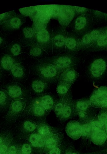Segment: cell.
Returning a JSON list of instances; mask_svg holds the SVG:
<instances>
[{"mask_svg": "<svg viewBox=\"0 0 107 154\" xmlns=\"http://www.w3.org/2000/svg\"><path fill=\"white\" fill-rule=\"evenodd\" d=\"M34 9V7H30L20 9L19 10L23 16L30 17L33 12Z\"/></svg>", "mask_w": 107, "mask_h": 154, "instance_id": "ab89813d", "label": "cell"}, {"mask_svg": "<svg viewBox=\"0 0 107 154\" xmlns=\"http://www.w3.org/2000/svg\"><path fill=\"white\" fill-rule=\"evenodd\" d=\"M70 92V90L65 95L60 97L58 100L56 101L53 110L57 117L60 115L65 106Z\"/></svg>", "mask_w": 107, "mask_h": 154, "instance_id": "83f0119b", "label": "cell"}, {"mask_svg": "<svg viewBox=\"0 0 107 154\" xmlns=\"http://www.w3.org/2000/svg\"><path fill=\"white\" fill-rule=\"evenodd\" d=\"M2 76V71L1 69V68L0 67V79L1 78Z\"/></svg>", "mask_w": 107, "mask_h": 154, "instance_id": "816d5d0a", "label": "cell"}, {"mask_svg": "<svg viewBox=\"0 0 107 154\" xmlns=\"http://www.w3.org/2000/svg\"><path fill=\"white\" fill-rule=\"evenodd\" d=\"M19 146L20 145L13 140L8 150V154H19Z\"/></svg>", "mask_w": 107, "mask_h": 154, "instance_id": "8d00e7d4", "label": "cell"}, {"mask_svg": "<svg viewBox=\"0 0 107 154\" xmlns=\"http://www.w3.org/2000/svg\"><path fill=\"white\" fill-rule=\"evenodd\" d=\"M18 62L15 56L4 54L0 59V67L4 70L10 71L13 66Z\"/></svg>", "mask_w": 107, "mask_h": 154, "instance_id": "44dd1931", "label": "cell"}, {"mask_svg": "<svg viewBox=\"0 0 107 154\" xmlns=\"http://www.w3.org/2000/svg\"><path fill=\"white\" fill-rule=\"evenodd\" d=\"M106 68V61L102 59H98L94 60L91 64L90 72L95 78H99L105 72Z\"/></svg>", "mask_w": 107, "mask_h": 154, "instance_id": "2e32d148", "label": "cell"}, {"mask_svg": "<svg viewBox=\"0 0 107 154\" xmlns=\"http://www.w3.org/2000/svg\"><path fill=\"white\" fill-rule=\"evenodd\" d=\"M88 19L84 15L78 16L74 20L72 24L71 32L77 35L83 32L86 28L88 23Z\"/></svg>", "mask_w": 107, "mask_h": 154, "instance_id": "ac0fdd59", "label": "cell"}, {"mask_svg": "<svg viewBox=\"0 0 107 154\" xmlns=\"http://www.w3.org/2000/svg\"><path fill=\"white\" fill-rule=\"evenodd\" d=\"M91 36L94 41H97L101 33L99 31L96 30L90 32Z\"/></svg>", "mask_w": 107, "mask_h": 154, "instance_id": "7bdbcfd3", "label": "cell"}, {"mask_svg": "<svg viewBox=\"0 0 107 154\" xmlns=\"http://www.w3.org/2000/svg\"><path fill=\"white\" fill-rule=\"evenodd\" d=\"M79 39L73 32L67 33L65 44V50L67 53L73 54L78 51Z\"/></svg>", "mask_w": 107, "mask_h": 154, "instance_id": "e0dca14e", "label": "cell"}, {"mask_svg": "<svg viewBox=\"0 0 107 154\" xmlns=\"http://www.w3.org/2000/svg\"><path fill=\"white\" fill-rule=\"evenodd\" d=\"M82 125V137L84 139H89L91 132L90 122H87L85 120H81Z\"/></svg>", "mask_w": 107, "mask_h": 154, "instance_id": "4dcf8cb0", "label": "cell"}, {"mask_svg": "<svg viewBox=\"0 0 107 154\" xmlns=\"http://www.w3.org/2000/svg\"><path fill=\"white\" fill-rule=\"evenodd\" d=\"M28 99L12 100L8 112L5 116L6 122L12 124L15 122L22 115Z\"/></svg>", "mask_w": 107, "mask_h": 154, "instance_id": "277c9868", "label": "cell"}, {"mask_svg": "<svg viewBox=\"0 0 107 154\" xmlns=\"http://www.w3.org/2000/svg\"><path fill=\"white\" fill-rule=\"evenodd\" d=\"M97 45L99 47L107 46V36L104 33H101L97 40Z\"/></svg>", "mask_w": 107, "mask_h": 154, "instance_id": "f35d334b", "label": "cell"}, {"mask_svg": "<svg viewBox=\"0 0 107 154\" xmlns=\"http://www.w3.org/2000/svg\"><path fill=\"white\" fill-rule=\"evenodd\" d=\"M65 149V146L61 145L50 151L48 154H62Z\"/></svg>", "mask_w": 107, "mask_h": 154, "instance_id": "60d3db41", "label": "cell"}, {"mask_svg": "<svg viewBox=\"0 0 107 154\" xmlns=\"http://www.w3.org/2000/svg\"><path fill=\"white\" fill-rule=\"evenodd\" d=\"M34 33L32 27H26L24 28L22 35L26 44L31 46L34 43Z\"/></svg>", "mask_w": 107, "mask_h": 154, "instance_id": "f546056e", "label": "cell"}, {"mask_svg": "<svg viewBox=\"0 0 107 154\" xmlns=\"http://www.w3.org/2000/svg\"><path fill=\"white\" fill-rule=\"evenodd\" d=\"M73 8L76 14H82V15L86 12L87 10V8H82V7L73 6Z\"/></svg>", "mask_w": 107, "mask_h": 154, "instance_id": "ee69618b", "label": "cell"}, {"mask_svg": "<svg viewBox=\"0 0 107 154\" xmlns=\"http://www.w3.org/2000/svg\"><path fill=\"white\" fill-rule=\"evenodd\" d=\"M34 43L41 47L44 51L52 50V34L46 29L42 28L34 33Z\"/></svg>", "mask_w": 107, "mask_h": 154, "instance_id": "5b68a950", "label": "cell"}, {"mask_svg": "<svg viewBox=\"0 0 107 154\" xmlns=\"http://www.w3.org/2000/svg\"><path fill=\"white\" fill-rule=\"evenodd\" d=\"M90 104L97 108H107V87L103 86L95 90L90 99Z\"/></svg>", "mask_w": 107, "mask_h": 154, "instance_id": "ba28073f", "label": "cell"}, {"mask_svg": "<svg viewBox=\"0 0 107 154\" xmlns=\"http://www.w3.org/2000/svg\"><path fill=\"white\" fill-rule=\"evenodd\" d=\"M71 154H79V153L76 151H71Z\"/></svg>", "mask_w": 107, "mask_h": 154, "instance_id": "f907efd6", "label": "cell"}, {"mask_svg": "<svg viewBox=\"0 0 107 154\" xmlns=\"http://www.w3.org/2000/svg\"><path fill=\"white\" fill-rule=\"evenodd\" d=\"M79 74L73 68H70L61 72L59 80H63L69 81H76Z\"/></svg>", "mask_w": 107, "mask_h": 154, "instance_id": "484cf974", "label": "cell"}, {"mask_svg": "<svg viewBox=\"0 0 107 154\" xmlns=\"http://www.w3.org/2000/svg\"><path fill=\"white\" fill-rule=\"evenodd\" d=\"M12 101L5 90H0V111L9 109Z\"/></svg>", "mask_w": 107, "mask_h": 154, "instance_id": "cb8c5ba5", "label": "cell"}, {"mask_svg": "<svg viewBox=\"0 0 107 154\" xmlns=\"http://www.w3.org/2000/svg\"><path fill=\"white\" fill-rule=\"evenodd\" d=\"M95 154H107V146L104 149L94 152Z\"/></svg>", "mask_w": 107, "mask_h": 154, "instance_id": "7dc6e473", "label": "cell"}, {"mask_svg": "<svg viewBox=\"0 0 107 154\" xmlns=\"http://www.w3.org/2000/svg\"><path fill=\"white\" fill-rule=\"evenodd\" d=\"M74 82L73 81L59 80L56 91L60 97L65 95L69 91L70 87Z\"/></svg>", "mask_w": 107, "mask_h": 154, "instance_id": "603a6c76", "label": "cell"}, {"mask_svg": "<svg viewBox=\"0 0 107 154\" xmlns=\"http://www.w3.org/2000/svg\"><path fill=\"white\" fill-rule=\"evenodd\" d=\"M48 114L35 97L28 99L21 115L31 116L42 120L44 119Z\"/></svg>", "mask_w": 107, "mask_h": 154, "instance_id": "3957f363", "label": "cell"}, {"mask_svg": "<svg viewBox=\"0 0 107 154\" xmlns=\"http://www.w3.org/2000/svg\"><path fill=\"white\" fill-rule=\"evenodd\" d=\"M74 116L73 100L70 92L65 106L58 117L61 121L64 122L70 119Z\"/></svg>", "mask_w": 107, "mask_h": 154, "instance_id": "4fadbf2b", "label": "cell"}, {"mask_svg": "<svg viewBox=\"0 0 107 154\" xmlns=\"http://www.w3.org/2000/svg\"><path fill=\"white\" fill-rule=\"evenodd\" d=\"M66 131L68 136L74 140L82 137V125L81 122L76 121L70 122L67 125Z\"/></svg>", "mask_w": 107, "mask_h": 154, "instance_id": "7c38bea8", "label": "cell"}, {"mask_svg": "<svg viewBox=\"0 0 107 154\" xmlns=\"http://www.w3.org/2000/svg\"><path fill=\"white\" fill-rule=\"evenodd\" d=\"M3 154H8V151H7V152H5Z\"/></svg>", "mask_w": 107, "mask_h": 154, "instance_id": "f5cc1de1", "label": "cell"}, {"mask_svg": "<svg viewBox=\"0 0 107 154\" xmlns=\"http://www.w3.org/2000/svg\"><path fill=\"white\" fill-rule=\"evenodd\" d=\"M35 98L48 113L53 109L56 101L52 95L49 94H43Z\"/></svg>", "mask_w": 107, "mask_h": 154, "instance_id": "9a60e30c", "label": "cell"}, {"mask_svg": "<svg viewBox=\"0 0 107 154\" xmlns=\"http://www.w3.org/2000/svg\"><path fill=\"white\" fill-rule=\"evenodd\" d=\"M4 40L2 37L0 36V46H1L4 43Z\"/></svg>", "mask_w": 107, "mask_h": 154, "instance_id": "c3c4849f", "label": "cell"}, {"mask_svg": "<svg viewBox=\"0 0 107 154\" xmlns=\"http://www.w3.org/2000/svg\"><path fill=\"white\" fill-rule=\"evenodd\" d=\"M49 82L39 78L34 80L31 84V88L34 92L37 94H41L48 87Z\"/></svg>", "mask_w": 107, "mask_h": 154, "instance_id": "7402d4cb", "label": "cell"}, {"mask_svg": "<svg viewBox=\"0 0 107 154\" xmlns=\"http://www.w3.org/2000/svg\"><path fill=\"white\" fill-rule=\"evenodd\" d=\"M95 154L94 152L93 153H87V154Z\"/></svg>", "mask_w": 107, "mask_h": 154, "instance_id": "11a10c76", "label": "cell"}, {"mask_svg": "<svg viewBox=\"0 0 107 154\" xmlns=\"http://www.w3.org/2000/svg\"><path fill=\"white\" fill-rule=\"evenodd\" d=\"M105 33L106 34L107 36V29L106 30Z\"/></svg>", "mask_w": 107, "mask_h": 154, "instance_id": "db71d44e", "label": "cell"}, {"mask_svg": "<svg viewBox=\"0 0 107 154\" xmlns=\"http://www.w3.org/2000/svg\"><path fill=\"white\" fill-rule=\"evenodd\" d=\"M99 120L103 125L105 130V125L107 122V112H103L102 113L100 114L99 117Z\"/></svg>", "mask_w": 107, "mask_h": 154, "instance_id": "b9f144b4", "label": "cell"}, {"mask_svg": "<svg viewBox=\"0 0 107 154\" xmlns=\"http://www.w3.org/2000/svg\"><path fill=\"white\" fill-rule=\"evenodd\" d=\"M32 148L29 143H25L20 145L19 154H31Z\"/></svg>", "mask_w": 107, "mask_h": 154, "instance_id": "e575fe53", "label": "cell"}, {"mask_svg": "<svg viewBox=\"0 0 107 154\" xmlns=\"http://www.w3.org/2000/svg\"><path fill=\"white\" fill-rule=\"evenodd\" d=\"M63 138L62 134L59 133L49 137L45 141L43 151L45 153H48L51 150L61 144Z\"/></svg>", "mask_w": 107, "mask_h": 154, "instance_id": "5bb4252c", "label": "cell"}, {"mask_svg": "<svg viewBox=\"0 0 107 154\" xmlns=\"http://www.w3.org/2000/svg\"><path fill=\"white\" fill-rule=\"evenodd\" d=\"M10 71L12 76L16 79H22L25 75L24 68L21 63L19 62L13 66Z\"/></svg>", "mask_w": 107, "mask_h": 154, "instance_id": "d4e9b609", "label": "cell"}, {"mask_svg": "<svg viewBox=\"0 0 107 154\" xmlns=\"http://www.w3.org/2000/svg\"><path fill=\"white\" fill-rule=\"evenodd\" d=\"M91 142L99 146L106 144L107 134L104 130L92 131L89 137Z\"/></svg>", "mask_w": 107, "mask_h": 154, "instance_id": "ffe728a7", "label": "cell"}, {"mask_svg": "<svg viewBox=\"0 0 107 154\" xmlns=\"http://www.w3.org/2000/svg\"><path fill=\"white\" fill-rule=\"evenodd\" d=\"M8 54L16 57L19 55L21 51L20 45L18 43H13L10 45L8 48Z\"/></svg>", "mask_w": 107, "mask_h": 154, "instance_id": "d6a6232c", "label": "cell"}, {"mask_svg": "<svg viewBox=\"0 0 107 154\" xmlns=\"http://www.w3.org/2000/svg\"><path fill=\"white\" fill-rule=\"evenodd\" d=\"M37 130L36 123L31 120L24 121L21 125L20 132L25 134H31Z\"/></svg>", "mask_w": 107, "mask_h": 154, "instance_id": "4316f807", "label": "cell"}, {"mask_svg": "<svg viewBox=\"0 0 107 154\" xmlns=\"http://www.w3.org/2000/svg\"><path fill=\"white\" fill-rule=\"evenodd\" d=\"M22 16L16 14L1 25L3 29L7 31L19 29L24 23V18Z\"/></svg>", "mask_w": 107, "mask_h": 154, "instance_id": "8fae6325", "label": "cell"}, {"mask_svg": "<svg viewBox=\"0 0 107 154\" xmlns=\"http://www.w3.org/2000/svg\"><path fill=\"white\" fill-rule=\"evenodd\" d=\"M90 122L91 132L103 130H105L103 125L99 120L94 121Z\"/></svg>", "mask_w": 107, "mask_h": 154, "instance_id": "74e56055", "label": "cell"}, {"mask_svg": "<svg viewBox=\"0 0 107 154\" xmlns=\"http://www.w3.org/2000/svg\"><path fill=\"white\" fill-rule=\"evenodd\" d=\"M90 101L85 100H73L74 113L75 116L82 111H87L89 108Z\"/></svg>", "mask_w": 107, "mask_h": 154, "instance_id": "f1b7e54d", "label": "cell"}, {"mask_svg": "<svg viewBox=\"0 0 107 154\" xmlns=\"http://www.w3.org/2000/svg\"><path fill=\"white\" fill-rule=\"evenodd\" d=\"M75 14L73 6L61 5L60 12L57 19H58L61 27L66 29L73 20Z\"/></svg>", "mask_w": 107, "mask_h": 154, "instance_id": "9c48e42d", "label": "cell"}, {"mask_svg": "<svg viewBox=\"0 0 107 154\" xmlns=\"http://www.w3.org/2000/svg\"><path fill=\"white\" fill-rule=\"evenodd\" d=\"M13 140V135L10 132L4 142L0 145V154H3L7 151Z\"/></svg>", "mask_w": 107, "mask_h": 154, "instance_id": "1f68e13d", "label": "cell"}, {"mask_svg": "<svg viewBox=\"0 0 107 154\" xmlns=\"http://www.w3.org/2000/svg\"><path fill=\"white\" fill-rule=\"evenodd\" d=\"M28 140L32 148L37 151H43L44 141L37 131L30 135Z\"/></svg>", "mask_w": 107, "mask_h": 154, "instance_id": "d6986e66", "label": "cell"}, {"mask_svg": "<svg viewBox=\"0 0 107 154\" xmlns=\"http://www.w3.org/2000/svg\"><path fill=\"white\" fill-rule=\"evenodd\" d=\"M71 151L70 150H67L64 154H71Z\"/></svg>", "mask_w": 107, "mask_h": 154, "instance_id": "681fc988", "label": "cell"}, {"mask_svg": "<svg viewBox=\"0 0 107 154\" xmlns=\"http://www.w3.org/2000/svg\"><path fill=\"white\" fill-rule=\"evenodd\" d=\"M77 115L81 120H85L87 116V114L86 111H82L78 113Z\"/></svg>", "mask_w": 107, "mask_h": 154, "instance_id": "bcb514c9", "label": "cell"}, {"mask_svg": "<svg viewBox=\"0 0 107 154\" xmlns=\"http://www.w3.org/2000/svg\"><path fill=\"white\" fill-rule=\"evenodd\" d=\"M67 34L66 29L62 27L52 33V51L54 52L59 53L65 50Z\"/></svg>", "mask_w": 107, "mask_h": 154, "instance_id": "8992f818", "label": "cell"}, {"mask_svg": "<svg viewBox=\"0 0 107 154\" xmlns=\"http://www.w3.org/2000/svg\"><path fill=\"white\" fill-rule=\"evenodd\" d=\"M10 132L4 131L0 132V145L2 143Z\"/></svg>", "mask_w": 107, "mask_h": 154, "instance_id": "f6af8a7d", "label": "cell"}, {"mask_svg": "<svg viewBox=\"0 0 107 154\" xmlns=\"http://www.w3.org/2000/svg\"><path fill=\"white\" fill-rule=\"evenodd\" d=\"M55 67L60 73L76 65L77 59L73 54L67 53L60 54L40 60Z\"/></svg>", "mask_w": 107, "mask_h": 154, "instance_id": "6da1fadb", "label": "cell"}, {"mask_svg": "<svg viewBox=\"0 0 107 154\" xmlns=\"http://www.w3.org/2000/svg\"><path fill=\"white\" fill-rule=\"evenodd\" d=\"M16 14V13L14 11L1 14L0 15V25H1Z\"/></svg>", "mask_w": 107, "mask_h": 154, "instance_id": "d590c367", "label": "cell"}, {"mask_svg": "<svg viewBox=\"0 0 107 154\" xmlns=\"http://www.w3.org/2000/svg\"><path fill=\"white\" fill-rule=\"evenodd\" d=\"M36 124L37 131L43 138L44 142L49 137L58 133L55 129L49 125L44 119L39 120Z\"/></svg>", "mask_w": 107, "mask_h": 154, "instance_id": "30bf717a", "label": "cell"}, {"mask_svg": "<svg viewBox=\"0 0 107 154\" xmlns=\"http://www.w3.org/2000/svg\"><path fill=\"white\" fill-rule=\"evenodd\" d=\"M34 72L39 78L53 83L58 80L60 73L55 67L41 60L32 67Z\"/></svg>", "mask_w": 107, "mask_h": 154, "instance_id": "7a4b0ae2", "label": "cell"}, {"mask_svg": "<svg viewBox=\"0 0 107 154\" xmlns=\"http://www.w3.org/2000/svg\"><path fill=\"white\" fill-rule=\"evenodd\" d=\"M30 51V54L32 57H40L44 51L42 48L34 43L31 45Z\"/></svg>", "mask_w": 107, "mask_h": 154, "instance_id": "836d02e7", "label": "cell"}, {"mask_svg": "<svg viewBox=\"0 0 107 154\" xmlns=\"http://www.w3.org/2000/svg\"><path fill=\"white\" fill-rule=\"evenodd\" d=\"M4 90L12 100L28 99L29 97L27 90L21 84L17 82L9 83L5 86Z\"/></svg>", "mask_w": 107, "mask_h": 154, "instance_id": "52a82bcc", "label": "cell"}]
</instances>
